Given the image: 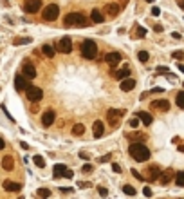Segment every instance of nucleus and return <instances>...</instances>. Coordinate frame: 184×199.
Returning a JSON list of instances; mask_svg holds the SVG:
<instances>
[{"instance_id":"nucleus-26","label":"nucleus","mask_w":184,"mask_h":199,"mask_svg":"<svg viewBox=\"0 0 184 199\" xmlns=\"http://www.w3.org/2000/svg\"><path fill=\"white\" fill-rule=\"evenodd\" d=\"M31 38L29 36H22V38H15L13 40V45H24V44H31Z\"/></svg>"},{"instance_id":"nucleus-42","label":"nucleus","mask_w":184,"mask_h":199,"mask_svg":"<svg viewBox=\"0 0 184 199\" xmlns=\"http://www.w3.org/2000/svg\"><path fill=\"white\" fill-rule=\"evenodd\" d=\"M143 194H145L146 197H152V188H150V186H145V188H143Z\"/></svg>"},{"instance_id":"nucleus-19","label":"nucleus","mask_w":184,"mask_h":199,"mask_svg":"<svg viewBox=\"0 0 184 199\" xmlns=\"http://www.w3.org/2000/svg\"><path fill=\"white\" fill-rule=\"evenodd\" d=\"M90 18H92V22H94V24H101L103 20H105V16H103V13L99 11V9H92Z\"/></svg>"},{"instance_id":"nucleus-54","label":"nucleus","mask_w":184,"mask_h":199,"mask_svg":"<svg viewBox=\"0 0 184 199\" xmlns=\"http://www.w3.org/2000/svg\"><path fill=\"white\" fill-rule=\"evenodd\" d=\"M179 71H180V72H184V65H179Z\"/></svg>"},{"instance_id":"nucleus-18","label":"nucleus","mask_w":184,"mask_h":199,"mask_svg":"<svg viewBox=\"0 0 184 199\" xmlns=\"http://www.w3.org/2000/svg\"><path fill=\"white\" fill-rule=\"evenodd\" d=\"M128 74H130V67H123V69H119V71H112V76L116 80H125Z\"/></svg>"},{"instance_id":"nucleus-10","label":"nucleus","mask_w":184,"mask_h":199,"mask_svg":"<svg viewBox=\"0 0 184 199\" xmlns=\"http://www.w3.org/2000/svg\"><path fill=\"white\" fill-rule=\"evenodd\" d=\"M54 118H56V114H54V110H45L42 116V125L43 127H51V125L54 123Z\"/></svg>"},{"instance_id":"nucleus-17","label":"nucleus","mask_w":184,"mask_h":199,"mask_svg":"<svg viewBox=\"0 0 184 199\" xmlns=\"http://www.w3.org/2000/svg\"><path fill=\"white\" fill-rule=\"evenodd\" d=\"M103 11H105L106 16H116V15L119 13V6H117V4H106Z\"/></svg>"},{"instance_id":"nucleus-51","label":"nucleus","mask_w":184,"mask_h":199,"mask_svg":"<svg viewBox=\"0 0 184 199\" xmlns=\"http://www.w3.org/2000/svg\"><path fill=\"white\" fill-rule=\"evenodd\" d=\"M155 31H157V33H161V31H162V25H159V24H157V25H155Z\"/></svg>"},{"instance_id":"nucleus-24","label":"nucleus","mask_w":184,"mask_h":199,"mask_svg":"<svg viewBox=\"0 0 184 199\" xmlns=\"http://www.w3.org/2000/svg\"><path fill=\"white\" fill-rule=\"evenodd\" d=\"M2 166H4V170H13V166H15V161L11 156H6V158L2 159Z\"/></svg>"},{"instance_id":"nucleus-6","label":"nucleus","mask_w":184,"mask_h":199,"mask_svg":"<svg viewBox=\"0 0 184 199\" xmlns=\"http://www.w3.org/2000/svg\"><path fill=\"white\" fill-rule=\"evenodd\" d=\"M123 116V110H119V109H110L106 112V118H108V121H110V125L112 127H117L119 125V118Z\"/></svg>"},{"instance_id":"nucleus-28","label":"nucleus","mask_w":184,"mask_h":199,"mask_svg":"<svg viewBox=\"0 0 184 199\" xmlns=\"http://www.w3.org/2000/svg\"><path fill=\"white\" fill-rule=\"evenodd\" d=\"M83 132H85V127H83L81 123H76L74 127H72V134H74V136H81Z\"/></svg>"},{"instance_id":"nucleus-50","label":"nucleus","mask_w":184,"mask_h":199,"mask_svg":"<svg viewBox=\"0 0 184 199\" xmlns=\"http://www.w3.org/2000/svg\"><path fill=\"white\" fill-rule=\"evenodd\" d=\"M162 91H164L162 87H155V89H152V92H162Z\"/></svg>"},{"instance_id":"nucleus-44","label":"nucleus","mask_w":184,"mask_h":199,"mask_svg":"<svg viewBox=\"0 0 184 199\" xmlns=\"http://www.w3.org/2000/svg\"><path fill=\"white\" fill-rule=\"evenodd\" d=\"M81 170H83L85 174H87V172H90V170H92V165H83V169H81Z\"/></svg>"},{"instance_id":"nucleus-3","label":"nucleus","mask_w":184,"mask_h":199,"mask_svg":"<svg viewBox=\"0 0 184 199\" xmlns=\"http://www.w3.org/2000/svg\"><path fill=\"white\" fill-rule=\"evenodd\" d=\"M81 55L87 60H94L97 56V45L94 44V40H85L81 44Z\"/></svg>"},{"instance_id":"nucleus-47","label":"nucleus","mask_w":184,"mask_h":199,"mask_svg":"<svg viewBox=\"0 0 184 199\" xmlns=\"http://www.w3.org/2000/svg\"><path fill=\"white\" fill-rule=\"evenodd\" d=\"M60 190H61L63 194H67V192H72V188H69V186H63V188H60Z\"/></svg>"},{"instance_id":"nucleus-52","label":"nucleus","mask_w":184,"mask_h":199,"mask_svg":"<svg viewBox=\"0 0 184 199\" xmlns=\"http://www.w3.org/2000/svg\"><path fill=\"white\" fill-rule=\"evenodd\" d=\"M2 149H4V140L0 138V150H2Z\"/></svg>"},{"instance_id":"nucleus-41","label":"nucleus","mask_w":184,"mask_h":199,"mask_svg":"<svg viewBox=\"0 0 184 199\" xmlns=\"http://www.w3.org/2000/svg\"><path fill=\"white\" fill-rule=\"evenodd\" d=\"M80 158H81V159H87V161H89V159H90V156H89V152L81 150V152H80Z\"/></svg>"},{"instance_id":"nucleus-35","label":"nucleus","mask_w":184,"mask_h":199,"mask_svg":"<svg viewBox=\"0 0 184 199\" xmlns=\"http://www.w3.org/2000/svg\"><path fill=\"white\" fill-rule=\"evenodd\" d=\"M145 35H146V29L141 27V25H137V33H135V36H137V38H143Z\"/></svg>"},{"instance_id":"nucleus-53","label":"nucleus","mask_w":184,"mask_h":199,"mask_svg":"<svg viewBox=\"0 0 184 199\" xmlns=\"http://www.w3.org/2000/svg\"><path fill=\"white\" fill-rule=\"evenodd\" d=\"M179 6H180V7L184 9V0H179Z\"/></svg>"},{"instance_id":"nucleus-13","label":"nucleus","mask_w":184,"mask_h":199,"mask_svg":"<svg viewBox=\"0 0 184 199\" xmlns=\"http://www.w3.org/2000/svg\"><path fill=\"white\" fill-rule=\"evenodd\" d=\"M15 89L16 91H25L27 89V80L24 78V74L15 76Z\"/></svg>"},{"instance_id":"nucleus-30","label":"nucleus","mask_w":184,"mask_h":199,"mask_svg":"<svg viewBox=\"0 0 184 199\" xmlns=\"http://www.w3.org/2000/svg\"><path fill=\"white\" fill-rule=\"evenodd\" d=\"M123 192H125L126 195H135V188H134L132 185H125V186H123Z\"/></svg>"},{"instance_id":"nucleus-8","label":"nucleus","mask_w":184,"mask_h":199,"mask_svg":"<svg viewBox=\"0 0 184 199\" xmlns=\"http://www.w3.org/2000/svg\"><path fill=\"white\" fill-rule=\"evenodd\" d=\"M42 7V0H25L24 4V9L27 13H38Z\"/></svg>"},{"instance_id":"nucleus-27","label":"nucleus","mask_w":184,"mask_h":199,"mask_svg":"<svg viewBox=\"0 0 184 199\" xmlns=\"http://www.w3.org/2000/svg\"><path fill=\"white\" fill-rule=\"evenodd\" d=\"M32 161H35V165L38 166V169H43V166H45V159H43L40 154H36L35 158H32Z\"/></svg>"},{"instance_id":"nucleus-25","label":"nucleus","mask_w":184,"mask_h":199,"mask_svg":"<svg viewBox=\"0 0 184 199\" xmlns=\"http://www.w3.org/2000/svg\"><path fill=\"white\" fill-rule=\"evenodd\" d=\"M42 51H43V55H45L47 58H52V56H54V53H56V51H54V47H52V45H49V44L42 45Z\"/></svg>"},{"instance_id":"nucleus-34","label":"nucleus","mask_w":184,"mask_h":199,"mask_svg":"<svg viewBox=\"0 0 184 199\" xmlns=\"http://www.w3.org/2000/svg\"><path fill=\"white\" fill-rule=\"evenodd\" d=\"M175 183H177L179 186H184V172H179V174L175 176Z\"/></svg>"},{"instance_id":"nucleus-32","label":"nucleus","mask_w":184,"mask_h":199,"mask_svg":"<svg viewBox=\"0 0 184 199\" xmlns=\"http://www.w3.org/2000/svg\"><path fill=\"white\" fill-rule=\"evenodd\" d=\"M38 197H43V199H45V197H49L51 195V190H49V188H38Z\"/></svg>"},{"instance_id":"nucleus-20","label":"nucleus","mask_w":184,"mask_h":199,"mask_svg":"<svg viewBox=\"0 0 184 199\" xmlns=\"http://www.w3.org/2000/svg\"><path fill=\"white\" fill-rule=\"evenodd\" d=\"M146 174H148V179H150V181H155L157 177L161 176V169H159V166H150Z\"/></svg>"},{"instance_id":"nucleus-45","label":"nucleus","mask_w":184,"mask_h":199,"mask_svg":"<svg viewBox=\"0 0 184 199\" xmlns=\"http://www.w3.org/2000/svg\"><path fill=\"white\" fill-rule=\"evenodd\" d=\"M152 15H155V16L161 15V9H159V7H152Z\"/></svg>"},{"instance_id":"nucleus-31","label":"nucleus","mask_w":184,"mask_h":199,"mask_svg":"<svg viewBox=\"0 0 184 199\" xmlns=\"http://www.w3.org/2000/svg\"><path fill=\"white\" fill-rule=\"evenodd\" d=\"M137 58H139V62H143V64H146V62H148V58H150V55L146 53V51H139Z\"/></svg>"},{"instance_id":"nucleus-11","label":"nucleus","mask_w":184,"mask_h":199,"mask_svg":"<svg viewBox=\"0 0 184 199\" xmlns=\"http://www.w3.org/2000/svg\"><path fill=\"white\" fill-rule=\"evenodd\" d=\"M152 107H154L155 110L166 112V110L170 109V101H168V100H155V101H152Z\"/></svg>"},{"instance_id":"nucleus-16","label":"nucleus","mask_w":184,"mask_h":199,"mask_svg":"<svg viewBox=\"0 0 184 199\" xmlns=\"http://www.w3.org/2000/svg\"><path fill=\"white\" fill-rule=\"evenodd\" d=\"M4 190H7V192H20L22 185L15 183V181H4Z\"/></svg>"},{"instance_id":"nucleus-22","label":"nucleus","mask_w":184,"mask_h":199,"mask_svg":"<svg viewBox=\"0 0 184 199\" xmlns=\"http://www.w3.org/2000/svg\"><path fill=\"white\" fill-rule=\"evenodd\" d=\"M54 177H56V179H58V177H65V172H67V166H65V165H54Z\"/></svg>"},{"instance_id":"nucleus-40","label":"nucleus","mask_w":184,"mask_h":199,"mask_svg":"<svg viewBox=\"0 0 184 199\" xmlns=\"http://www.w3.org/2000/svg\"><path fill=\"white\" fill-rule=\"evenodd\" d=\"M110 158H112V154H105V156H101V158H99V163H106Z\"/></svg>"},{"instance_id":"nucleus-39","label":"nucleus","mask_w":184,"mask_h":199,"mask_svg":"<svg viewBox=\"0 0 184 199\" xmlns=\"http://www.w3.org/2000/svg\"><path fill=\"white\" fill-rule=\"evenodd\" d=\"M171 56H173V58H177V60H182V58H184V53H182V51H175V53H173Z\"/></svg>"},{"instance_id":"nucleus-55","label":"nucleus","mask_w":184,"mask_h":199,"mask_svg":"<svg viewBox=\"0 0 184 199\" xmlns=\"http://www.w3.org/2000/svg\"><path fill=\"white\" fill-rule=\"evenodd\" d=\"M179 150H180V152H184V145H180V147H179Z\"/></svg>"},{"instance_id":"nucleus-9","label":"nucleus","mask_w":184,"mask_h":199,"mask_svg":"<svg viewBox=\"0 0 184 199\" xmlns=\"http://www.w3.org/2000/svg\"><path fill=\"white\" fill-rule=\"evenodd\" d=\"M22 74H24V78H29V80L36 78V69H35V65H32V64H24V67H22Z\"/></svg>"},{"instance_id":"nucleus-29","label":"nucleus","mask_w":184,"mask_h":199,"mask_svg":"<svg viewBox=\"0 0 184 199\" xmlns=\"http://www.w3.org/2000/svg\"><path fill=\"white\" fill-rule=\"evenodd\" d=\"M161 176H162V177H161V183H162V185H166V183H170V181H171V170L162 172Z\"/></svg>"},{"instance_id":"nucleus-56","label":"nucleus","mask_w":184,"mask_h":199,"mask_svg":"<svg viewBox=\"0 0 184 199\" xmlns=\"http://www.w3.org/2000/svg\"><path fill=\"white\" fill-rule=\"evenodd\" d=\"M146 2H154V0H146Z\"/></svg>"},{"instance_id":"nucleus-57","label":"nucleus","mask_w":184,"mask_h":199,"mask_svg":"<svg viewBox=\"0 0 184 199\" xmlns=\"http://www.w3.org/2000/svg\"><path fill=\"white\" fill-rule=\"evenodd\" d=\"M18 199H24V197H18Z\"/></svg>"},{"instance_id":"nucleus-37","label":"nucleus","mask_w":184,"mask_h":199,"mask_svg":"<svg viewBox=\"0 0 184 199\" xmlns=\"http://www.w3.org/2000/svg\"><path fill=\"white\" fill-rule=\"evenodd\" d=\"M128 125H130V127H132V129H135L137 125H139V118H132V120L128 121Z\"/></svg>"},{"instance_id":"nucleus-48","label":"nucleus","mask_w":184,"mask_h":199,"mask_svg":"<svg viewBox=\"0 0 184 199\" xmlns=\"http://www.w3.org/2000/svg\"><path fill=\"white\" fill-rule=\"evenodd\" d=\"M72 176H74V174H72L70 170H67V172H65V177H67V179H72Z\"/></svg>"},{"instance_id":"nucleus-58","label":"nucleus","mask_w":184,"mask_h":199,"mask_svg":"<svg viewBox=\"0 0 184 199\" xmlns=\"http://www.w3.org/2000/svg\"><path fill=\"white\" fill-rule=\"evenodd\" d=\"M182 85H184V83H182Z\"/></svg>"},{"instance_id":"nucleus-5","label":"nucleus","mask_w":184,"mask_h":199,"mask_svg":"<svg viewBox=\"0 0 184 199\" xmlns=\"http://www.w3.org/2000/svg\"><path fill=\"white\" fill-rule=\"evenodd\" d=\"M25 92H27L29 101H32V103H36V101H40V100L43 98V91H42L40 87H35V85H27Z\"/></svg>"},{"instance_id":"nucleus-23","label":"nucleus","mask_w":184,"mask_h":199,"mask_svg":"<svg viewBox=\"0 0 184 199\" xmlns=\"http://www.w3.org/2000/svg\"><path fill=\"white\" fill-rule=\"evenodd\" d=\"M126 138L132 140V141H145L146 134H143V132H130V134H126Z\"/></svg>"},{"instance_id":"nucleus-49","label":"nucleus","mask_w":184,"mask_h":199,"mask_svg":"<svg viewBox=\"0 0 184 199\" xmlns=\"http://www.w3.org/2000/svg\"><path fill=\"white\" fill-rule=\"evenodd\" d=\"M20 147H22V149H24V150H27V149H29V145H27L25 141H22V143H20Z\"/></svg>"},{"instance_id":"nucleus-7","label":"nucleus","mask_w":184,"mask_h":199,"mask_svg":"<svg viewBox=\"0 0 184 199\" xmlns=\"http://www.w3.org/2000/svg\"><path fill=\"white\" fill-rule=\"evenodd\" d=\"M58 51H61L63 55H69L72 51V40L69 36H63L60 42H58Z\"/></svg>"},{"instance_id":"nucleus-38","label":"nucleus","mask_w":184,"mask_h":199,"mask_svg":"<svg viewBox=\"0 0 184 199\" xmlns=\"http://www.w3.org/2000/svg\"><path fill=\"white\" fill-rule=\"evenodd\" d=\"M132 174H134V177H135V179H139V181H145V177L141 176V174H139V172H137L135 169H132Z\"/></svg>"},{"instance_id":"nucleus-12","label":"nucleus","mask_w":184,"mask_h":199,"mask_svg":"<svg viewBox=\"0 0 184 199\" xmlns=\"http://www.w3.org/2000/svg\"><path fill=\"white\" fill-rule=\"evenodd\" d=\"M105 62H106L110 67H116L119 62H121V55H119V53H108V55L105 56Z\"/></svg>"},{"instance_id":"nucleus-43","label":"nucleus","mask_w":184,"mask_h":199,"mask_svg":"<svg viewBox=\"0 0 184 199\" xmlns=\"http://www.w3.org/2000/svg\"><path fill=\"white\" fill-rule=\"evenodd\" d=\"M157 72H166V74H168L170 69H168V67H164V65H159V67H157Z\"/></svg>"},{"instance_id":"nucleus-2","label":"nucleus","mask_w":184,"mask_h":199,"mask_svg":"<svg viewBox=\"0 0 184 199\" xmlns=\"http://www.w3.org/2000/svg\"><path fill=\"white\" fill-rule=\"evenodd\" d=\"M87 16L83 13H69L67 16L63 18V24L67 25V27H83L87 25Z\"/></svg>"},{"instance_id":"nucleus-21","label":"nucleus","mask_w":184,"mask_h":199,"mask_svg":"<svg viewBox=\"0 0 184 199\" xmlns=\"http://www.w3.org/2000/svg\"><path fill=\"white\" fill-rule=\"evenodd\" d=\"M137 118H139V121H143L145 125H152V121H154V118H152L150 112H137Z\"/></svg>"},{"instance_id":"nucleus-15","label":"nucleus","mask_w":184,"mask_h":199,"mask_svg":"<svg viewBox=\"0 0 184 199\" xmlns=\"http://www.w3.org/2000/svg\"><path fill=\"white\" fill-rule=\"evenodd\" d=\"M121 91H125V92H130L134 87H135V80H132V78H125V80H121Z\"/></svg>"},{"instance_id":"nucleus-1","label":"nucleus","mask_w":184,"mask_h":199,"mask_svg":"<svg viewBox=\"0 0 184 199\" xmlns=\"http://www.w3.org/2000/svg\"><path fill=\"white\" fill-rule=\"evenodd\" d=\"M128 152H130V156H132L135 161H139V163H145V161L150 159V150H148V147H145V143H141V141L130 143Z\"/></svg>"},{"instance_id":"nucleus-46","label":"nucleus","mask_w":184,"mask_h":199,"mask_svg":"<svg viewBox=\"0 0 184 199\" xmlns=\"http://www.w3.org/2000/svg\"><path fill=\"white\" fill-rule=\"evenodd\" d=\"M112 170H114V172H121V166H119L117 163H114V165H112Z\"/></svg>"},{"instance_id":"nucleus-33","label":"nucleus","mask_w":184,"mask_h":199,"mask_svg":"<svg viewBox=\"0 0 184 199\" xmlns=\"http://www.w3.org/2000/svg\"><path fill=\"white\" fill-rule=\"evenodd\" d=\"M175 101H177V105H179L180 109H184V91L177 94V100H175Z\"/></svg>"},{"instance_id":"nucleus-36","label":"nucleus","mask_w":184,"mask_h":199,"mask_svg":"<svg viewBox=\"0 0 184 199\" xmlns=\"http://www.w3.org/2000/svg\"><path fill=\"white\" fill-rule=\"evenodd\" d=\"M97 192H99L101 197H106V195H108V190H106L105 186H97Z\"/></svg>"},{"instance_id":"nucleus-14","label":"nucleus","mask_w":184,"mask_h":199,"mask_svg":"<svg viewBox=\"0 0 184 199\" xmlns=\"http://www.w3.org/2000/svg\"><path fill=\"white\" fill-rule=\"evenodd\" d=\"M92 132H94V138L99 140L101 136H103V132H105V125H103L101 121H94V125H92Z\"/></svg>"},{"instance_id":"nucleus-4","label":"nucleus","mask_w":184,"mask_h":199,"mask_svg":"<svg viewBox=\"0 0 184 199\" xmlns=\"http://www.w3.org/2000/svg\"><path fill=\"white\" fill-rule=\"evenodd\" d=\"M60 15V7L56 4H49L45 9H43V20L45 22H54Z\"/></svg>"}]
</instances>
